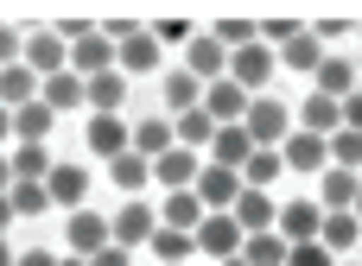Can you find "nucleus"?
I'll use <instances>...</instances> for the list:
<instances>
[{"label":"nucleus","mask_w":362,"mask_h":266,"mask_svg":"<svg viewBox=\"0 0 362 266\" xmlns=\"http://www.w3.org/2000/svg\"><path fill=\"white\" fill-rule=\"evenodd\" d=\"M274 70H280V51L274 44H242V51H229V83H242L248 95H267V83H274Z\"/></svg>","instance_id":"obj_1"},{"label":"nucleus","mask_w":362,"mask_h":266,"mask_svg":"<svg viewBox=\"0 0 362 266\" xmlns=\"http://www.w3.org/2000/svg\"><path fill=\"white\" fill-rule=\"evenodd\" d=\"M242 127H248V140H255V146H286V140H293V108H286V102H274V95H255Z\"/></svg>","instance_id":"obj_2"},{"label":"nucleus","mask_w":362,"mask_h":266,"mask_svg":"<svg viewBox=\"0 0 362 266\" xmlns=\"http://www.w3.org/2000/svg\"><path fill=\"white\" fill-rule=\"evenodd\" d=\"M108 229H115V248H127V254H134V248H146V241L159 235V210H153L146 197H127V203L108 216Z\"/></svg>","instance_id":"obj_3"},{"label":"nucleus","mask_w":362,"mask_h":266,"mask_svg":"<svg viewBox=\"0 0 362 266\" xmlns=\"http://www.w3.org/2000/svg\"><path fill=\"white\" fill-rule=\"evenodd\" d=\"M242 241H248V235H242V222H235V216H229V210H210V216H204V222H197V254H204V260H235V254H242Z\"/></svg>","instance_id":"obj_4"},{"label":"nucleus","mask_w":362,"mask_h":266,"mask_svg":"<svg viewBox=\"0 0 362 266\" xmlns=\"http://www.w3.org/2000/svg\"><path fill=\"white\" fill-rule=\"evenodd\" d=\"M64 248H70L76 260H89V254H102V248H115L108 216H102V210H76V216L64 222Z\"/></svg>","instance_id":"obj_5"},{"label":"nucleus","mask_w":362,"mask_h":266,"mask_svg":"<svg viewBox=\"0 0 362 266\" xmlns=\"http://www.w3.org/2000/svg\"><path fill=\"white\" fill-rule=\"evenodd\" d=\"M280 159H286V171H299V178H325V171H331V140L293 127V140L280 146Z\"/></svg>","instance_id":"obj_6"},{"label":"nucleus","mask_w":362,"mask_h":266,"mask_svg":"<svg viewBox=\"0 0 362 266\" xmlns=\"http://www.w3.org/2000/svg\"><path fill=\"white\" fill-rule=\"evenodd\" d=\"M197 171H204V152H191V146H172V152L153 159V184L159 191H197Z\"/></svg>","instance_id":"obj_7"},{"label":"nucleus","mask_w":362,"mask_h":266,"mask_svg":"<svg viewBox=\"0 0 362 266\" xmlns=\"http://www.w3.org/2000/svg\"><path fill=\"white\" fill-rule=\"evenodd\" d=\"M280 235H286L293 248L318 241V235H325V203H318V197H293V203H280Z\"/></svg>","instance_id":"obj_8"},{"label":"nucleus","mask_w":362,"mask_h":266,"mask_svg":"<svg viewBox=\"0 0 362 266\" xmlns=\"http://www.w3.org/2000/svg\"><path fill=\"white\" fill-rule=\"evenodd\" d=\"M248 102H255V95H248L242 83H229V76L204 89V114H210L216 127H242V121H248Z\"/></svg>","instance_id":"obj_9"},{"label":"nucleus","mask_w":362,"mask_h":266,"mask_svg":"<svg viewBox=\"0 0 362 266\" xmlns=\"http://www.w3.org/2000/svg\"><path fill=\"white\" fill-rule=\"evenodd\" d=\"M115 57H121V44H108V38H102V25H95L89 38H76V44H70V70H76L83 83H89V76H108V70H115Z\"/></svg>","instance_id":"obj_10"},{"label":"nucleus","mask_w":362,"mask_h":266,"mask_svg":"<svg viewBox=\"0 0 362 266\" xmlns=\"http://www.w3.org/2000/svg\"><path fill=\"white\" fill-rule=\"evenodd\" d=\"M45 191H51V210H89V171L83 165H51V178H45Z\"/></svg>","instance_id":"obj_11"},{"label":"nucleus","mask_w":362,"mask_h":266,"mask_svg":"<svg viewBox=\"0 0 362 266\" xmlns=\"http://www.w3.org/2000/svg\"><path fill=\"white\" fill-rule=\"evenodd\" d=\"M248 184H242V171H229V165H210L204 159V171H197V197H204V210H235V197H242Z\"/></svg>","instance_id":"obj_12"},{"label":"nucleus","mask_w":362,"mask_h":266,"mask_svg":"<svg viewBox=\"0 0 362 266\" xmlns=\"http://www.w3.org/2000/svg\"><path fill=\"white\" fill-rule=\"evenodd\" d=\"M25 70L45 83V76H57V70H70V44L57 38V32H32L25 38Z\"/></svg>","instance_id":"obj_13"},{"label":"nucleus","mask_w":362,"mask_h":266,"mask_svg":"<svg viewBox=\"0 0 362 266\" xmlns=\"http://www.w3.org/2000/svg\"><path fill=\"white\" fill-rule=\"evenodd\" d=\"M229 216L242 222V235H267V229H280V203H274V191H242Z\"/></svg>","instance_id":"obj_14"},{"label":"nucleus","mask_w":362,"mask_h":266,"mask_svg":"<svg viewBox=\"0 0 362 266\" xmlns=\"http://www.w3.org/2000/svg\"><path fill=\"white\" fill-rule=\"evenodd\" d=\"M38 102H45L51 114H70V108H89V83H83L76 70H57V76H45Z\"/></svg>","instance_id":"obj_15"},{"label":"nucleus","mask_w":362,"mask_h":266,"mask_svg":"<svg viewBox=\"0 0 362 266\" xmlns=\"http://www.w3.org/2000/svg\"><path fill=\"white\" fill-rule=\"evenodd\" d=\"M159 102H165V114L178 121V114H191V108H204V83H197L191 70H165V76H159Z\"/></svg>","instance_id":"obj_16"},{"label":"nucleus","mask_w":362,"mask_h":266,"mask_svg":"<svg viewBox=\"0 0 362 266\" xmlns=\"http://www.w3.org/2000/svg\"><path fill=\"white\" fill-rule=\"evenodd\" d=\"M51 127H57V114H51L45 102H25V108H13V114H6V133H13L19 146H45V140H51Z\"/></svg>","instance_id":"obj_17"},{"label":"nucleus","mask_w":362,"mask_h":266,"mask_svg":"<svg viewBox=\"0 0 362 266\" xmlns=\"http://www.w3.org/2000/svg\"><path fill=\"white\" fill-rule=\"evenodd\" d=\"M89 146H95V159H121L127 146H134V127L121 121V114H89Z\"/></svg>","instance_id":"obj_18"},{"label":"nucleus","mask_w":362,"mask_h":266,"mask_svg":"<svg viewBox=\"0 0 362 266\" xmlns=\"http://www.w3.org/2000/svg\"><path fill=\"white\" fill-rule=\"evenodd\" d=\"M172 146H178V127H172L165 108L134 121V152H140V159H159V152H172Z\"/></svg>","instance_id":"obj_19"},{"label":"nucleus","mask_w":362,"mask_h":266,"mask_svg":"<svg viewBox=\"0 0 362 266\" xmlns=\"http://www.w3.org/2000/svg\"><path fill=\"white\" fill-rule=\"evenodd\" d=\"M115 70H121L127 83H134V76H159V38H153V32H134V38L121 44Z\"/></svg>","instance_id":"obj_20"},{"label":"nucleus","mask_w":362,"mask_h":266,"mask_svg":"<svg viewBox=\"0 0 362 266\" xmlns=\"http://www.w3.org/2000/svg\"><path fill=\"white\" fill-rule=\"evenodd\" d=\"M185 70L210 89V83H223V76H229V51H223L216 38H197V44H185Z\"/></svg>","instance_id":"obj_21"},{"label":"nucleus","mask_w":362,"mask_h":266,"mask_svg":"<svg viewBox=\"0 0 362 266\" xmlns=\"http://www.w3.org/2000/svg\"><path fill=\"white\" fill-rule=\"evenodd\" d=\"M210 165H229V171H248V159H255V140H248V127H216V140H210V152H204Z\"/></svg>","instance_id":"obj_22"},{"label":"nucleus","mask_w":362,"mask_h":266,"mask_svg":"<svg viewBox=\"0 0 362 266\" xmlns=\"http://www.w3.org/2000/svg\"><path fill=\"white\" fill-rule=\"evenodd\" d=\"M210 210H204V197L197 191H165L159 197V222L165 229H185V235H197V222H204Z\"/></svg>","instance_id":"obj_23"},{"label":"nucleus","mask_w":362,"mask_h":266,"mask_svg":"<svg viewBox=\"0 0 362 266\" xmlns=\"http://www.w3.org/2000/svg\"><path fill=\"white\" fill-rule=\"evenodd\" d=\"M293 127H305V133L331 140V133L344 127V102H331V95H305V108L293 114Z\"/></svg>","instance_id":"obj_24"},{"label":"nucleus","mask_w":362,"mask_h":266,"mask_svg":"<svg viewBox=\"0 0 362 266\" xmlns=\"http://www.w3.org/2000/svg\"><path fill=\"white\" fill-rule=\"evenodd\" d=\"M356 197H362V171L331 165V171L318 178V203H325V210H356Z\"/></svg>","instance_id":"obj_25"},{"label":"nucleus","mask_w":362,"mask_h":266,"mask_svg":"<svg viewBox=\"0 0 362 266\" xmlns=\"http://www.w3.org/2000/svg\"><path fill=\"white\" fill-rule=\"evenodd\" d=\"M51 152L45 146H13V159H6V184H45L51 178Z\"/></svg>","instance_id":"obj_26"},{"label":"nucleus","mask_w":362,"mask_h":266,"mask_svg":"<svg viewBox=\"0 0 362 266\" xmlns=\"http://www.w3.org/2000/svg\"><path fill=\"white\" fill-rule=\"evenodd\" d=\"M312 83H318V95H331V102H350V95H356V64H350V57H325Z\"/></svg>","instance_id":"obj_27"},{"label":"nucleus","mask_w":362,"mask_h":266,"mask_svg":"<svg viewBox=\"0 0 362 266\" xmlns=\"http://www.w3.org/2000/svg\"><path fill=\"white\" fill-rule=\"evenodd\" d=\"M146 178H153V159H140L134 146H127V152L108 165V184H115L121 197H140V191H146Z\"/></svg>","instance_id":"obj_28"},{"label":"nucleus","mask_w":362,"mask_h":266,"mask_svg":"<svg viewBox=\"0 0 362 266\" xmlns=\"http://www.w3.org/2000/svg\"><path fill=\"white\" fill-rule=\"evenodd\" d=\"M242 260H248V266H286V260H293V241H286L280 229L248 235V241H242Z\"/></svg>","instance_id":"obj_29"},{"label":"nucleus","mask_w":362,"mask_h":266,"mask_svg":"<svg viewBox=\"0 0 362 266\" xmlns=\"http://www.w3.org/2000/svg\"><path fill=\"white\" fill-rule=\"evenodd\" d=\"M146 248H153V260H159V266H185L191 254H197V235H185V229H165V222H159V235H153Z\"/></svg>","instance_id":"obj_30"},{"label":"nucleus","mask_w":362,"mask_h":266,"mask_svg":"<svg viewBox=\"0 0 362 266\" xmlns=\"http://www.w3.org/2000/svg\"><path fill=\"white\" fill-rule=\"evenodd\" d=\"M325 57H331V51L318 44V32H299L293 44H280V64H286V70H305V76H318Z\"/></svg>","instance_id":"obj_31"},{"label":"nucleus","mask_w":362,"mask_h":266,"mask_svg":"<svg viewBox=\"0 0 362 266\" xmlns=\"http://www.w3.org/2000/svg\"><path fill=\"white\" fill-rule=\"evenodd\" d=\"M127 102V76L108 70V76H89V114H121Z\"/></svg>","instance_id":"obj_32"},{"label":"nucleus","mask_w":362,"mask_h":266,"mask_svg":"<svg viewBox=\"0 0 362 266\" xmlns=\"http://www.w3.org/2000/svg\"><path fill=\"white\" fill-rule=\"evenodd\" d=\"M38 89H45V83H38L25 64L0 70V102H6V114H13V108H25V102H38Z\"/></svg>","instance_id":"obj_33"},{"label":"nucleus","mask_w":362,"mask_h":266,"mask_svg":"<svg viewBox=\"0 0 362 266\" xmlns=\"http://www.w3.org/2000/svg\"><path fill=\"white\" fill-rule=\"evenodd\" d=\"M356 235H362L356 210H325V235H318V241H325L331 254H350V248H356Z\"/></svg>","instance_id":"obj_34"},{"label":"nucleus","mask_w":362,"mask_h":266,"mask_svg":"<svg viewBox=\"0 0 362 266\" xmlns=\"http://www.w3.org/2000/svg\"><path fill=\"white\" fill-rule=\"evenodd\" d=\"M286 171V159H280V146H255V159H248V171H242V184L248 191H274V178Z\"/></svg>","instance_id":"obj_35"},{"label":"nucleus","mask_w":362,"mask_h":266,"mask_svg":"<svg viewBox=\"0 0 362 266\" xmlns=\"http://www.w3.org/2000/svg\"><path fill=\"white\" fill-rule=\"evenodd\" d=\"M172 127H178V146H191V152H210V140H216V121H210L204 108H191V114H178Z\"/></svg>","instance_id":"obj_36"},{"label":"nucleus","mask_w":362,"mask_h":266,"mask_svg":"<svg viewBox=\"0 0 362 266\" xmlns=\"http://www.w3.org/2000/svg\"><path fill=\"white\" fill-rule=\"evenodd\" d=\"M45 210H51L45 184H6V216H45Z\"/></svg>","instance_id":"obj_37"},{"label":"nucleus","mask_w":362,"mask_h":266,"mask_svg":"<svg viewBox=\"0 0 362 266\" xmlns=\"http://www.w3.org/2000/svg\"><path fill=\"white\" fill-rule=\"evenodd\" d=\"M331 165L362 171V133H356V127H337V133H331Z\"/></svg>","instance_id":"obj_38"},{"label":"nucleus","mask_w":362,"mask_h":266,"mask_svg":"<svg viewBox=\"0 0 362 266\" xmlns=\"http://www.w3.org/2000/svg\"><path fill=\"white\" fill-rule=\"evenodd\" d=\"M299 32H305V25H299V19H286V13H274V19H261V44H274V51H280V44H293Z\"/></svg>","instance_id":"obj_39"},{"label":"nucleus","mask_w":362,"mask_h":266,"mask_svg":"<svg viewBox=\"0 0 362 266\" xmlns=\"http://www.w3.org/2000/svg\"><path fill=\"white\" fill-rule=\"evenodd\" d=\"M286 266H337V254L325 248V241H305V248H293V260Z\"/></svg>","instance_id":"obj_40"},{"label":"nucleus","mask_w":362,"mask_h":266,"mask_svg":"<svg viewBox=\"0 0 362 266\" xmlns=\"http://www.w3.org/2000/svg\"><path fill=\"white\" fill-rule=\"evenodd\" d=\"M146 32H153L159 44H185V38H191V19H178V13H172V19H159V25H146Z\"/></svg>","instance_id":"obj_41"},{"label":"nucleus","mask_w":362,"mask_h":266,"mask_svg":"<svg viewBox=\"0 0 362 266\" xmlns=\"http://www.w3.org/2000/svg\"><path fill=\"white\" fill-rule=\"evenodd\" d=\"M89 266H134L127 248H102V254H89Z\"/></svg>","instance_id":"obj_42"},{"label":"nucleus","mask_w":362,"mask_h":266,"mask_svg":"<svg viewBox=\"0 0 362 266\" xmlns=\"http://www.w3.org/2000/svg\"><path fill=\"white\" fill-rule=\"evenodd\" d=\"M57 260H64V254H51V248H25L13 266H57Z\"/></svg>","instance_id":"obj_43"},{"label":"nucleus","mask_w":362,"mask_h":266,"mask_svg":"<svg viewBox=\"0 0 362 266\" xmlns=\"http://www.w3.org/2000/svg\"><path fill=\"white\" fill-rule=\"evenodd\" d=\"M312 32H318V38H344V32H350V19H337V13H331V19H318Z\"/></svg>","instance_id":"obj_44"},{"label":"nucleus","mask_w":362,"mask_h":266,"mask_svg":"<svg viewBox=\"0 0 362 266\" xmlns=\"http://www.w3.org/2000/svg\"><path fill=\"white\" fill-rule=\"evenodd\" d=\"M344 127H356V133H362V89L344 102Z\"/></svg>","instance_id":"obj_45"},{"label":"nucleus","mask_w":362,"mask_h":266,"mask_svg":"<svg viewBox=\"0 0 362 266\" xmlns=\"http://www.w3.org/2000/svg\"><path fill=\"white\" fill-rule=\"evenodd\" d=\"M57 266H89V260H76V254H64V260H57Z\"/></svg>","instance_id":"obj_46"},{"label":"nucleus","mask_w":362,"mask_h":266,"mask_svg":"<svg viewBox=\"0 0 362 266\" xmlns=\"http://www.w3.org/2000/svg\"><path fill=\"white\" fill-rule=\"evenodd\" d=\"M223 266H248V260H242V254H235V260H223Z\"/></svg>","instance_id":"obj_47"},{"label":"nucleus","mask_w":362,"mask_h":266,"mask_svg":"<svg viewBox=\"0 0 362 266\" xmlns=\"http://www.w3.org/2000/svg\"><path fill=\"white\" fill-rule=\"evenodd\" d=\"M356 222H362V197H356Z\"/></svg>","instance_id":"obj_48"},{"label":"nucleus","mask_w":362,"mask_h":266,"mask_svg":"<svg viewBox=\"0 0 362 266\" xmlns=\"http://www.w3.org/2000/svg\"><path fill=\"white\" fill-rule=\"evenodd\" d=\"M337 266H356V260H337Z\"/></svg>","instance_id":"obj_49"}]
</instances>
